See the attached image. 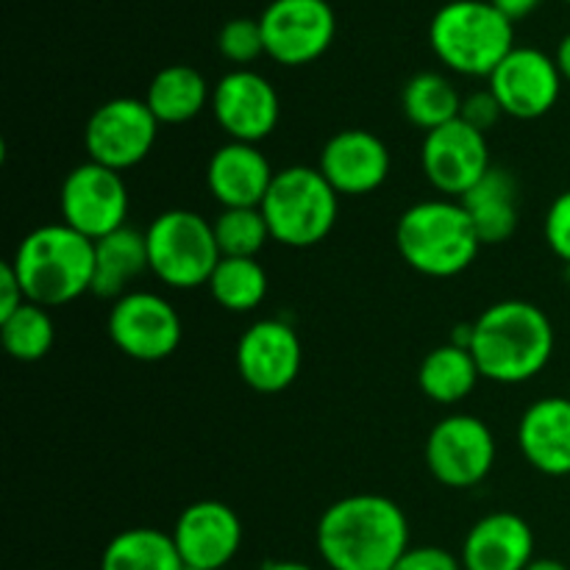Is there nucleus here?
<instances>
[{"mask_svg": "<svg viewBox=\"0 0 570 570\" xmlns=\"http://www.w3.org/2000/svg\"><path fill=\"white\" fill-rule=\"evenodd\" d=\"M315 543L332 570H393L410 549V521L387 495H345L323 510Z\"/></svg>", "mask_w": 570, "mask_h": 570, "instance_id": "nucleus-1", "label": "nucleus"}, {"mask_svg": "<svg viewBox=\"0 0 570 570\" xmlns=\"http://www.w3.org/2000/svg\"><path fill=\"white\" fill-rule=\"evenodd\" d=\"M554 343L549 315L529 301H499L473 321L471 354L482 379L495 384H523L543 373Z\"/></svg>", "mask_w": 570, "mask_h": 570, "instance_id": "nucleus-2", "label": "nucleus"}, {"mask_svg": "<svg viewBox=\"0 0 570 570\" xmlns=\"http://www.w3.org/2000/svg\"><path fill=\"white\" fill-rule=\"evenodd\" d=\"M9 262L26 298L45 309L92 293L95 243L67 223H48L28 232Z\"/></svg>", "mask_w": 570, "mask_h": 570, "instance_id": "nucleus-3", "label": "nucleus"}, {"mask_svg": "<svg viewBox=\"0 0 570 570\" xmlns=\"http://www.w3.org/2000/svg\"><path fill=\"white\" fill-rule=\"evenodd\" d=\"M395 245L406 265L429 278H454L476 262V228L454 198L412 204L395 226Z\"/></svg>", "mask_w": 570, "mask_h": 570, "instance_id": "nucleus-4", "label": "nucleus"}, {"mask_svg": "<svg viewBox=\"0 0 570 570\" xmlns=\"http://www.w3.org/2000/svg\"><path fill=\"white\" fill-rule=\"evenodd\" d=\"M515 22L490 0H451L429 22V45L449 70L471 78H490L515 48Z\"/></svg>", "mask_w": 570, "mask_h": 570, "instance_id": "nucleus-5", "label": "nucleus"}, {"mask_svg": "<svg viewBox=\"0 0 570 570\" xmlns=\"http://www.w3.org/2000/svg\"><path fill=\"white\" fill-rule=\"evenodd\" d=\"M259 209L273 243L312 248L332 234L340 215V195L317 167L293 165L273 176Z\"/></svg>", "mask_w": 570, "mask_h": 570, "instance_id": "nucleus-6", "label": "nucleus"}, {"mask_svg": "<svg viewBox=\"0 0 570 570\" xmlns=\"http://www.w3.org/2000/svg\"><path fill=\"white\" fill-rule=\"evenodd\" d=\"M145 243H148L150 273L161 284L176 289L209 284L217 262L223 259L212 220L193 209L161 212L145 228Z\"/></svg>", "mask_w": 570, "mask_h": 570, "instance_id": "nucleus-7", "label": "nucleus"}, {"mask_svg": "<svg viewBox=\"0 0 570 570\" xmlns=\"http://www.w3.org/2000/svg\"><path fill=\"white\" fill-rule=\"evenodd\" d=\"M106 332L128 360L161 362L181 345L184 323L165 295L131 289L111 304Z\"/></svg>", "mask_w": 570, "mask_h": 570, "instance_id": "nucleus-8", "label": "nucleus"}, {"mask_svg": "<svg viewBox=\"0 0 570 570\" xmlns=\"http://www.w3.org/2000/svg\"><path fill=\"white\" fill-rule=\"evenodd\" d=\"M423 456L429 473L445 488H476L495 465V434L482 417L449 415L429 432Z\"/></svg>", "mask_w": 570, "mask_h": 570, "instance_id": "nucleus-9", "label": "nucleus"}, {"mask_svg": "<svg viewBox=\"0 0 570 570\" xmlns=\"http://www.w3.org/2000/svg\"><path fill=\"white\" fill-rule=\"evenodd\" d=\"M159 137V120L139 98H111L89 115L83 148L89 161L122 173L148 159Z\"/></svg>", "mask_w": 570, "mask_h": 570, "instance_id": "nucleus-10", "label": "nucleus"}, {"mask_svg": "<svg viewBox=\"0 0 570 570\" xmlns=\"http://www.w3.org/2000/svg\"><path fill=\"white\" fill-rule=\"evenodd\" d=\"M259 26L265 53L284 67L312 65L337 37V14L328 0H271Z\"/></svg>", "mask_w": 570, "mask_h": 570, "instance_id": "nucleus-11", "label": "nucleus"}, {"mask_svg": "<svg viewBox=\"0 0 570 570\" xmlns=\"http://www.w3.org/2000/svg\"><path fill=\"white\" fill-rule=\"evenodd\" d=\"M61 223L87 239H104L120 232L128 217V187L122 176L98 161L72 167L59 193Z\"/></svg>", "mask_w": 570, "mask_h": 570, "instance_id": "nucleus-12", "label": "nucleus"}, {"mask_svg": "<svg viewBox=\"0 0 570 570\" xmlns=\"http://www.w3.org/2000/svg\"><path fill=\"white\" fill-rule=\"evenodd\" d=\"M421 167L440 195L460 200L493 167L488 134L456 117L423 137Z\"/></svg>", "mask_w": 570, "mask_h": 570, "instance_id": "nucleus-13", "label": "nucleus"}, {"mask_svg": "<svg viewBox=\"0 0 570 570\" xmlns=\"http://www.w3.org/2000/svg\"><path fill=\"white\" fill-rule=\"evenodd\" d=\"M209 109L228 139L259 145L276 131L282 100L262 72L237 67L212 87Z\"/></svg>", "mask_w": 570, "mask_h": 570, "instance_id": "nucleus-14", "label": "nucleus"}, {"mask_svg": "<svg viewBox=\"0 0 570 570\" xmlns=\"http://www.w3.org/2000/svg\"><path fill=\"white\" fill-rule=\"evenodd\" d=\"M488 81L504 115L515 120H540L557 106L566 78L554 56L515 45Z\"/></svg>", "mask_w": 570, "mask_h": 570, "instance_id": "nucleus-15", "label": "nucleus"}, {"mask_svg": "<svg viewBox=\"0 0 570 570\" xmlns=\"http://www.w3.org/2000/svg\"><path fill=\"white\" fill-rule=\"evenodd\" d=\"M237 373L256 393H282L298 379L304 345L287 321L265 317L245 328L237 343Z\"/></svg>", "mask_w": 570, "mask_h": 570, "instance_id": "nucleus-16", "label": "nucleus"}, {"mask_svg": "<svg viewBox=\"0 0 570 570\" xmlns=\"http://www.w3.org/2000/svg\"><path fill=\"white\" fill-rule=\"evenodd\" d=\"M170 534L184 568L195 570H223L239 554L245 538L237 512L215 499L184 507Z\"/></svg>", "mask_w": 570, "mask_h": 570, "instance_id": "nucleus-17", "label": "nucleus"}, {"mask_svg": "<svg viewBox=\"0 0 570 570\" xmlns=\"http://www.w3.org/2000/svg\"><path fill=\"white\" fill-rule=\"evenodd\" d=\"M390 148L367 128H343L326 139L317 170L337 189V195H371L387 181Z\"/></svg>", "mask_w": 570, "mask_h": 570, "instance_id": "nucleus-18", "label": "nucleus"}, {"mask_svg": "<svg viewBox=\"0 0 570 570\" xmlns=\"http://www.w3.org/2000/svg\"><path fill=\"white\" fill-rule=\"evenodd\" d=\"M273 176L276 170L259 145L234 142V139L220 145L206 165V187L223 209H259Z\"/></svg>", "mask_w": 570, "mask_h": 570, "instance_id": "nucleus-19", "label": "nucleus"}, {"mask_svg": "<svg viewBox=\"0 0 570 570\" xmlns=\"http://www.w3.org/2000/svg\"><path fill=\"white\" fill-rule=\"evenodd\" d=\"M465 570H527L534 560V532L515 512H490L468 529L460 551Z\"/></svg>", "mask_w": 570, "mask_h": 570, "instance_id": "nucleus-20", "label": "nucleus"}, {"mask_svg": "<svg viewBox=\"0 0 570 570\" xmlns=\"http://www.w3.org/2000/svg\"><path fill=\"white\" fill-rule=\"evenodd\" d=\"M518 449L543 476H570V399L534 401L518 423Z\"/></svg>", "mask_w": 570, "mask_h": 570, "instance_id": "nucleus-21", "label": "nucleus"}, {"mask_svg": "<svg viewBox=\"0 0 570 570\" xmlns=\"http://www.w3.org/2000/svg\"><path fill=\"white\" fill-rule=\"evenodd\" d=\"M482 245H501L518 232V181L504 167H490L488 176L460 198Z\"/></svg>", "mask_w": 570, "mask_h": 570, "instance_id": "nucleus-22", "label": "nucleus"}, {"mask_svg": "<svg viewBox=\"0 0 570 570\" xmlns=\"http://www.w3.org/2000/svg\"><path fill=\"white\" fill-rule=\"evenodd\" d=\"M150 271L145 232L122 226L120 232L95 239V278L92 293L98 298L117 301L131 293V284Z\"/></svg>", "mask_w": 570, "mask_h": 570, "instance_id": "nucleus-23", "label": "nucleus"}, {"mask_svg": "<svg viewBox=\"0 0 570 570\" xmlns=\"http://www.w3.org/2000/svg\"><path fill=\"white\" fill-rule=\"evenodd\" d=\"M142 100L159 126H184L212 104V87L193 65H167L150 78Z\"/></svg>", "mask_w": 570, "mask_h": 570, "instance_id": "nucleus-24", "label": "nucleus"}, {"mask_svg": "<svg viewBox=\"0 0 570 570\" xmlns=\"http://www.w3.org/2000/svg\"><path fill=\"white\" fill-rule=\"evenodd\" d=\"M479 379H482V371H479L471 348L454 343L432 348L417 367V384H421L423 395L443 406L460 404L462 399H468L476 390Z\"/></svg>", "mask_w": 570, "mask_h": 570, "instance_id": "nucleus-25", "label": "nucleus"}, {"mask_svg": "<svg viewBox=\"0 0 570 570\" xmlns=\"http://www.w3.org/2000/svg\"><path fill=\"white\" fill-rule=\"evenodd\" d=\"M100 570H184V560L170 532L134 527L106 543Z\"/></svg>", "mask_w": 570, "mask_h": 570, "instance_id": "nucleus-26", "label": "nucleus"}, {"mask_svg": "<svg viewBox=\"0 0 570 570\" xmlns=\"http://www.w3.org/2000/svg\"><path fill=\"white\" fill-rule=\"evenodd\" d=\"M401 109H404L406 120L421 131H434V128L445 126V122L456 120L462 111V98L456 92L454 83L443 76V72H415L410 81L404 83L401 92Z\"/></svg>", "mask_w": 570, "mask_h": 570, "instance_id": "nucleus-27", "label": "nucleus"}, {"mask_svg": "<svg viewBox=\"0 0 570 570\" xmlns=\"http://www.w3.org/2000/svg\"><path fill=\"white\" fill-rule=\"evenodd\" d=\"M206 287H209V295L217 306L234 312V315H245V312H254L256 306H262L271 282H267V273L259 265V259L223 256Z\"/></svg>", "mask_w": 570, "mask_h": 570, "instance_id": "nucleus-28", "label": "nucleus"}, {"mask_svg": "<svg viewBox=\"0 0 570 570\" xmlns=\"http://www.w3.org/2000/svg\"><path fill=\"white\" fill-rule=\"evenodd\" d=\"M56 340L53 317L45 306L26 304L14 312V315L0 321V343H3L6 354L17 362H39L50 354Z\"/></svg>", "mask_w": 570, "mask_h": 570, "instance_id": "nucleus-29", "label": "nucleus"}, {"mask_svg": "<svg viewBox=\"0 0 570 570\" xmlns=\"http://www.w3.org/2000/svg\"><path fill=\"white\" fill-rule=\"evenodd\" d=\"M220 256H237V259H256L271 237L262 209H223L212 220Z\"/></svg>", "mask_w": 570, "mask_h": 570, "instance_id": "nucleus-30", "label": "nucleus"}, {"mask_svg": "<svg viewBox=\"0 0 570 570\" xmlns=\"http://www.w3.org/2000/svg\"><path fill=\"white\" fill-rule=\"evenodd\" d=\"M217 50L223 59L237 67H248L250 61L265 56V33H262L259 20H250V17L228 20L217 33Z\"/></svg>", "mask_w": 570, "mask_h": 570, "instance_id": "nucleus-31", "label": "nucleus"}, {"mask_svg": "<svg viewBox=\"0 0 570 570\" xmlns=\"http://www.w3.org/2000/svg\"><path fill=\"white\" fill-rule=\"evenodd\" d=\"M543 237L549 243L551 254L560 256L570 267V189L551 200L543 220Z\"/></svg>", "mask_w": 570, "mask_h": 570, "instance_id": "nucleus-32", "label": "nucleus"}, {"mask_svg": "<svg viewBox=\"0 0 570 570\" xmlns=\"http://www.w3.org/2000/svg\"><path fill=\"white\" fill-rule=\"evenodd\" d=\"M393 570H465L462 560L440 546H410Z\"/></svg>", "mask_w": 570, "mask_h": 570, "instance_id": "nucleus-33", "label": "nucleus"}, {"mask_svg": "<svg viewBox=\"0 0 570 570\" xmlns=\"http://www.w3.org/2000/svg\"><path fill=\"white\" fill-rule=\"evenodd\" d=\"M501 115H504V111H501L499 100H495V95L490 92V89H479V92L462 98L460 117L465 122H471L473 128H479V131L488 134V128L495 126Z\"/></svg>", "mask_w": 570, "mask_h": 570, "instance_id": "nucleus-34", "label": "nucleus"}, {"mask_svg": "<svg viewBox=\"0 0 570 570\" xmlns=\"http://www.w3.org/2000/svg\"><path fill=\"white\" fill-rule=\"evenodd\" d=\"M26 293H22V284L17 278L11 262H3L0 267V321L9 315H14L22 304H26Z\"/></svg>", "mask_w": 570, "mask_h": 570, "instance_id": "nucleus-35", "label": "nucleus"}, {"mask_svg": "<svg viewBox=\"0 0 570 570\" xmlns=\"http://www.w3.org/2000/svg\"><path fill=\"white\" fill-rule=\"evenodd\" d=\"M490 3H493L507 20L518 22L523 20V17L532 14V11H538V6L543 3V0H490Z\"/></svg>", "mask_w": 570, "mask_h": 570, "instance_id": "nucleus-36", "label": "nucleus"}, {"mask_svg": "<svg viewBox=\"0 0 570 570\" xmlns=\"http://www.w3.org/2000/svg\"><path fill=\"white\" fill-rule=\"evenodd\" d=\"M557 67H560L562 78L570 83V33L560 39V45H557V56H554Z\"/></svg>", "mask_w": 570, "mask_h": 570, "instance_id": "nucleus-37", "label": "nucleus"}, {"mask_svg": "<svg viewBox=\"0 0 570 570\" xmlns=\"http://www.w3.org/2000/svg\"><path fill=\"white\" fill-rule=\"evenodd\" d=\"M259 570H315V568L306 566V562H301V560H271V562H265Z\"/></svg>", "mask_w": 570, "mask_h": 570, "instance_id": "nucleus-38", "label": "nucleus"}, {"mask_svg": "<svg viewBox=\"0 0 570 570\" xmlns=\"http://www.w3.org/2000/svg\"><path fill=\"white\" fill-rule=\"evenodd\" d=\"M527 570H570L566 562L560 560H551V557H534L532 566H529Z\"/></svg>", "mask_w": 570, "mask_h": 570, "instance_id": "nucleus-39", "label": "nucleus"}, {"mask_svg": "<svg viewBox=\"0 0 570 570\" xmlns=\"http://www.w3.org/2000/svg\"><path fill=\"white\" fill-rule=\"evenodd\" d=\"M184 570H195V568H184Z\"/></svg>", "mask_w": 570, "mask_h": 570, "instance_id": "nucleus-40", "label": "nucleus"}, {"mask_svg": "<svg viewBox=\"0 0 570 570\" xmlns=\"http://www.w3.org/2000/svg\"><path fill=\"white\" fill-rule=\"evenodd\" d=\"M566 3H568V6H570V0H566Z\"/></svg>", "mask_w": 570, "mask_h": 570, "instance_id": "nucleus-41", "label": "nucleus"}]
</instances>
